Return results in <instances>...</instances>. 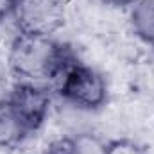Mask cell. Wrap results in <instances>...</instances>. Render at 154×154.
<instances>
[{
  "instance_id": "obj_1",
  "label": "cell",
  "mask_w": 154,
  "mask_h": 154,
  "mask_svg": "<svg viewBox=\"0 0 154 154\" xmlns=\"http://www.w3.org/2000/svg\"><path fill=\"white\" fill-rule=\"evenodd\" d=\"M9 68L22 82H34L61 77L65 68L75 61L68 47L48 36L20 34L9 48Z\"/></svg>"
},
{
  "instance_id": "obj_2",
  "label": "cell",
  "mask_w": 154,
  "mask_h": 154,
  "mask_svg": "<svg viewBox=\"0 0 154 154\" xmlns=\"http://www.w3.org/2000/svg\"><path fill=\"white\" fill-rule=\"evenodd\" d=\"M57 93L81 109L95 111L108 100V82L95 68L72 61L61 74Z\"/></svg>"
},
{
  "instance_id": "obj_3",
  "label": "cell",
  "mask_w": 154,
  "mask_h": 154,
  "mask_svg": "<svg viewBox=\"0 0 154 154\" xmlns=\"http://www.w3.org/2000/svg\"><path fill=\"white\" fill-rule=\"evenodd\" d=\"M65 0H14L13 16L20 34L52 38L65 23Z\"/></svg>"
},
{
  "instance_id": "obj_4",
  "label": "cell",
  "mask_w": 154,
  "mask_h": 154,
  "mask_svg": "<svg viewBox=\"0 0 154 154\" xmlns=\"http://www.w3.org/2000/svg\"><path fill=\"white\" fill-rule=\"evenodd\" d=\"M9 106L23 122L29 133L38 131L50 111V93L34 82H18L7 97Z\"/></svg>"
},
{
  "instance_id": "obj_5",
  "label": "cell",
  "mask_w": 154,
  "mask_h": 154,
  "mask_svg": "<svg viewBox=\"0 0 154 154\" xmlns=\"http://www.w3.org/2000/svg\"><path fill=\"white\" fill-rule=\"evenodd\" d=\"M31 133L9 106L7 99L0 100V149H16Z\"/></svg>"
},
{
  "instance_id": "obj_6",
  "label": "cell",
  "mask_w": 154,
  "mask_h": 154,
  "mask_svg": "<svg viewBox=\"0 0 154 154\" xmlns=\"http://www.w3.org/2000/svg\"><path fill=\"white\" fill-rule=\"evenodd\" d=\"M133 32L143 43L154 47V0H138L131 9Z\"/></svg>"
},
{
  "instance_id": "obj_7",
  "label": "cell",
  "mask_w": 154,
  "mask_h": 154,
  "mask_svg": "<svg viewBox=\"0 0 154 154\" xmlns=\"http://www.w3.org/2000/svg\"><path fill=\"white\" fill-rule=\"evenodd\" d=\"M74 154H106L108 142L91 133H79L72 136Z\"/></svg>"
},
{
  "instance_id": "obj_8",
  "label": "cell",
  "mask_w": 154,
  "mask_h": 154,
  "mask_svg": "<svg viewBox=\"0 0 154 154\" xmlns=\"http://www.w3.org/2000/svg\"><path fill=\"white\" fill-rule=\"evenodd\" d=\"M106 154H147V149L142 147V145H138V143L133 142V140L118 138V140L108 142Z\"/></svg>"
},
{
  "instance_id": "obj_9",
  "label": "cell",
  "mask_w": 154,
  "mask_h": 154,
  "mask_svg": "<svg viewBox=\"0 0 154 154\" xmlns=\"http://www.w3.org/2000/svg\"><path fill=\"white\" fill-rule=\"evenodd\" d=\"M43 154H74V143H72V138L70 136H63V138H57L54 142H50Z\"/></svg>"
},
{
  "instance_id": "obj_10",
  "label": "cell",
  "mask_w": 154,
  "mask_h": 154,
  "mask_svg": "<svg viewBox=\"0 0 154 154\" xmlns=\"http://www.w3.org/2000/svg\"><path fill=\"white\" fill-rule=\"evenodd\" d=\"M13 7H14V2L13 0H0V23L9 14H13Z\"/></svg>"
},
{
  "instance_id": "obj_11",
  "label": "cell",
  "mask_w": 154,
  "mask_h": 154,
  "mask_svg": "<svg viewBox=\"0 0 154 154\" xmlns=\"http://www.w3.org/2000/svg\"><path fill=\"white\" fill-rule=\"evenodd\" d=\"M106 5H113V7H133L138 0H102Z\"/></svg>"
},
{
  "instance_id": "obj_12",
  "label": "cell",
  "mask_w": 154,
  "mask_h": 154,
  "mask_svg": "<svg viewBox=\"0 0 154 154\" xmlns=\"http://www.w3.org/2000/svg\"><path fill=\"white\" fill-rule=\"evenodd\" d=\"M13 2H14V0H13Z\"/></svg>"
}]
</instances>
